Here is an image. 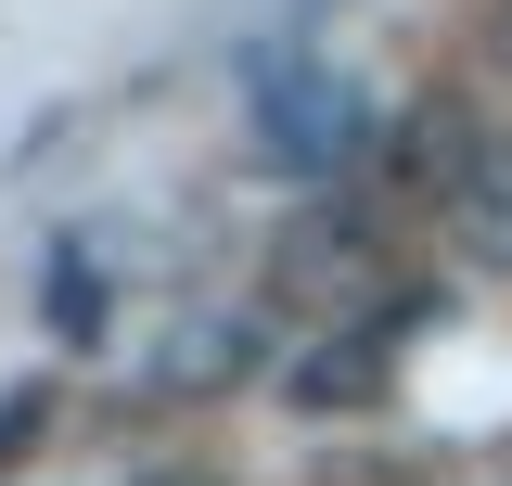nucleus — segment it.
<instances>
[{"mask_svg":"<svg viewBox=\"0 0 512 486\" xmlns=\"http://www.w3.org/2000/svg\"><path fill=\"white\" fill-rule=\"evenodd\" d=\"M39 423H52V384H13V397H0V461H26Z\"/></svg>","mask_w":512,"mask_h":486,"instance_id":"obj_8","label":"nucleus"},{"mask_svg":"<svg viewBox=\"0 0 512 486\" xmlns=\"http://www.w3.org/2000/svg\"><path fill=\"white\" fill-rule=\"evenodd\" d=\"M282 384H295V410H372V397H384V333L346 320V333H320Z\"/></svg>","mask_w":512,"mask_h":486,"instance_id":"obj_5","label":"nucleus"},{"mask_svg":"<svg viewBox=\"0 0 512 486\" xmlns=\"http://www.w3.org/2000/svg\"><path fill=\"white\" fill-rule=\"evenodd\" d=\"M359 154H372L359 77H333V64H269V77H256V167H269V180H333V167H359Z\"/></svg>","mask_w":512,"mask_h":486,"instance_id":"obj_1","label":"nucleus"},{"mask_svg":"<svg viewBox=\"0 0 512 486\" xmlns=\"http://www.w3.org/2000/svg\"><path fill=\"white\" fill-rule=\"evenodd\" d=\"M269 371V320L256 307H192L180 333L154 346V397H231Z\"/></svg>","mask_w":512,"mask_h":486,"instance_id":"obj_2","label":"nucleus"},{"mask_svg":"<svg viewBox=\"0 0 512 486\" xmlns=\"http://www.w3.org/2000/svg\"><path fill=\"white\" fill-rule=\"evenodd\" d=\"M282 295H308V307H372V295H384V243L359 231V218H295V231H282Z\"/></svg>","mask_w":512,"mask_h":486,"instance_id":"obj_3","label":"nucleus"},{"mask_svg":"<svg viewBox=\"0 0 512 486\" xmlns=\"http://www.w3.org/2000/svg\"><path fill=\"white\" fill-rule=\"evenodd\" d=\"M487 486H512V461H500V474H487Z\"/></svg>","mask_w":512,"mask_h":486,"instance_id":"obj_11","label":"nucleus"},{"mask_svg":"<svg viewBox=\"0 0 512 486\" xmlns=\"http://www.w3.org/2000/svg\"><path fill=\"white\" fill-rule=\"evenodd\" d=\"M448 218H461V243H474L487 269H512V141H487V167L448 192Z\"/></svg>","mask_w":512,"mask_h":486,"instance_id":"obj_6","label":"nucleus"},{"mask_svg":"<svg viewBox=\"0 0 512 486\" xmlns=\"http://www.w3.org/2000/svg\"><path fill=\"white\" fill-rule=\"evenodd\" d=\"M474 167H487V128L461 116V103H410L397 141H384V180L397 192H461Z\"/></svg>","mask_w":512,"mask_h":486,"instance_id":"obj_4","label":"nucleus"},{"mask_svg":"<svg viewBox=\"0 0 512 486\" xmlns=\"http://www.w3.org/2000/svg\"><path fill=\"white\" fill-rule=\"evenodd\" d=\"M141 486H218V474H192V461H167V474H141Z\"/></svg>","mask_w":512,"mask_h":486,"instance_id":"obj_10","label":"nucleus"},{"mask_svg":"<svg viewBox=\"0 0 512 486\" xmlns=\"http://www.w3.org/2000/svg\"><path fill=\"white\" fill-rule=\"evenodd\" d=\"M90 320H103V269L64 256V269H52V333H90Z\"/></svg>","mask_w":512,"mask_h":486,"instance_id":"obj_7","label":"nucleus"},{"mask_svg":"<svg viewBox=\"0 0 512 486\" xmlns=\"http://www.w3.org/2000/svg\"><path fill=\"white\" fill-rule=\"evenodd\" d=\"M474 52H487V77L512 90V0H487V26H474Z\"/></svg>","mask_w":512,"mask_h":486,"instance_id":"obj_9","label":"nucleus"}]
</instances>
